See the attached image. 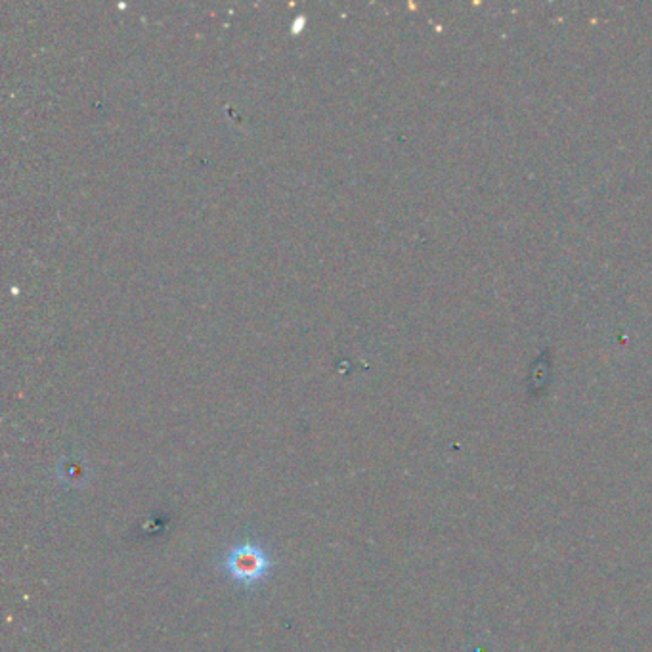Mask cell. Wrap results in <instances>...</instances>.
I'll return each mask as SVG.
<instances>
[{
	"label": "cell",
	"instance_id": "1",
	"mask_svg": "<svg viewBox=\"0 0 652 652\" xmlns=\"http://www.w3.org/2000/svg\"><path fill=\"white\" fill-rule=\"evenodd\" d=\"M222 570L245 590L257 588L274 568L272 555L257 542L234 543L221 561Z\"/></svg>",
	"mask_w": 652,
	"mask_h": 652
}]
</instances>
